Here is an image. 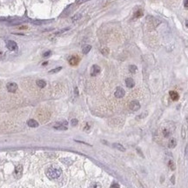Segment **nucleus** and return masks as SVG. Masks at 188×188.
I'll use <instances>...</instances> for the list:
<instances>
[{"instance_id": "obj_1", "label": "nucleus", "mask_w": 188, "mask_h": 188, "mask_svg": "<svg viewBox=\"0 0 188 188\" xmlns=\"http://www.w3.org/2000/svg\"><path fill=\"white\" fill-rule=\"evenodd\" d=\"M46 175L50 179H58L62 174V170L58 166H50L46 170Z\"/></svg>"}, {"instance_id": "obj_2", "label": "nucleus", "mask_w": 188, "mask_h": 188, "mask_svg": "<svg viewBox=\"0 0 188 188\" xmlns=\"http://www.w3.org/2000/svg\"><path fill=\"white\" fill-rule=\"evenodd\" d=\"M174 129H175V126H174L173 123L169 122V123H167L166 125H165V126L162 127V129H161V134H162V136L164 137V138L168 139L169 137L173 134Z\"/></svg>"}, {"instance_id": "obj_3", "label": "nucleus", "mask_w": 188, "mask_h": 188, "mask_svg": "<svg viewBox=\"0 0 188 188\" xmlns=\"http://www.w3.org/2000/svg\"><path fill=\"white\" fill-rule=\"evenodd\" d=\"M129 108L131 111L132 112H136V111H139L140 109V104L138 100H132L130 102L129 104Z\"/></svg>"}, {"instance_id": "obj_4", "label": "nucleus", "mask_w": 188, "mask_h": 188, "mask_svg": "<svg viewBox=\"0 0 188 188\" xmlns=\"http://www.w3.org/2000/svg\"><path fill=\"white\" fill-rule=\"evenodd\" d=\"M67 125H68V123L64 120V121L56 123L53 127L57 130H59V131H65V130H67Z\"/></svg>"}, {"instance_id": "obj_5", "label": "nucleus", "mask_w": 188, "mask_h": 188, "mask_svg": "<svg viewBox=\"0 0 188 188\" xmlns=\"http://www.w3.org/2000/svg\"><path fill=\"white\" fill-rule=\"evenodd\" d=\"M6 88H7L8 92H16V91L18 90L19 86H18V84H17L16 83L11 82V83H8V84H7Z\"/></svg>"}, {"instance_id": "obj_6", "label": "nucleus", "mask_w": 188, "mask_h": 188, "mask_svg": "<svg viewBox=\"0 0 188 188\" xmlns=\"http://www.w3.org/2000/svg\"><path fill=\"white\" fill-rule=\"evenodd\" d=\"M23 174V166L21 165H19L15 168V172H14V175L17 179H20L21 176Z\"/></svg>"}, {"instance_id": "obj_7", "label": "nucleus", "mask_w": 188, "mask_h": 188, "mask_svg": "<svg viewBox=\"0 0 188 188\" xmlns=\"http://www.w3.org/2000/svg\"><path fill=\"white\" fill-rule=\"evenodd\" d=\"M6 47L10 50H16L18 49V45L15 41L12 40H7L6 41Z\"/></svg>"}, {"instance_id": "obj_8", "label": "nucleus", "mask_w": 188, "mask_h": 188, "mask_svg": "<svg viewBox=\"0 0 188 188\" xmlns=\"http://www.w3.org/2000/svg\"><path fill=\"white\" fill-rule=\"evenodd\" d=\"M125 94H126V92H125V90L122 87H117V89L115 91V93H114L115 97L118 98H123L125 96Z\"/></svg>"}, {"instance_id": "obj_9", "label": "nucleus", "mask_w": 188, "mask_h": 188, "mask_svg": "<svg viewBox=\"0 0 188 188\" xmlns=\"http://www.w3.org/2000/svg\"><path fill=\"white\" fill-rule=\"evenodd\" d=\"M100 71H101V69H100V67L98 64L92 65V68H91V76H92V77L97 76L100 72Z\"/></svg>"}, {"instance_id": "obj_10", "label": "nucleus", "mask_w": 188, "mask_h": 188, "mask_svg": "<svg viewBox=\"0 0 188 188\" xmlns=\"http://www.w3.org/2000/svg\"><path fill=\"white\" fill-rule=\"evenodd\" d=\"M78 62H79V58L77 56H72L69 58V64L71 65H77L78 64Z\"/></svg>"}, {"instance_id": "obj_11", "label": "nucleus", "mask_w": 188, "mask_h": 188, "mask_svg": "<svg viewBox=\"0 0 188 188\" xmlns=\"http://www.w3.org/2000/svg\"><path fill=\"white\" fill-rule=\"evenodd\" d=\"M126 84L128 88H133L135 85V82L132 78H127L126 79Z\"/></svg>"}, {"instance_id": "obj_12", "label": "nucleus", "mask_w": 188, "mask_h": 188, "mask_svg": "<svg viewBox=\"0 0 188 188\" xmlns=\"http://www.w3.org/2000/svg\"><path fill=\"white\" fill-rule=\"evenodd\" d=\"M169 94H170L171 98H172L173 101H177V100L179 99V93H178L177 92H175V91H171Z\"/></svg>"}, {"instance_id": "obj_13", "label": "nucleus", "mask_w": 188, "mask_h": 188, "mask_svg": "<svg viewBox=\"0 0 188 188\" xmlns=\"http://www.w3.org/2000/svg\"><path fill=\"white\" fill-rule=\"evenodd\" d=\"M27 125L30 127H38L39 126V123L35 120V119H29L27 121Z\"/></svg>"}, {"instance_id": "obj_14", "label": "nucleus", "mask_w": 188, "mask_h": 188, "mask_svg": "<svg viewBox=\"0 0 188 188\" xmlns=\"http://www.w3.org/2000/svg\"><path fill=\"white\" fill-rule=\"evenodd\" d=\"M144 15V12H143V10L141 9H139L138 11H136L133 14V18L134 19H140L141 17Z\"/></svg>"}, {"instance_id": "obj_15", "label": "nucleus", "mask_w": 188, "mask_h": 188, "mask_svg": "<svg viewBox=\"0 0 188 188\" xmlns=\"http://www.w3.org/2000/svg\"><path fill=\"white\" fill-rule=\"evenodd\" d=\"M176 145H177V140H176L175 139L172 138V139L169 140V142H168V146H169V148H174Z\"/></svg>"}, {"instance_id": "obj_16", "label": "nucleus", "mask_w": 188, "mask_h": 188, "mask_svg": "<svg viewBox=\"0 0 188 188\" xmlns=\"http://www.w3.org/2000/svg\"><path fill=\"white\" fill-rule=\"evenodd\" d=\"M91 50H92V45H84L82 49V52L84 54H87V53H89V52Z\"/></svg>"}, {"instance_id": "obj_17", "label": "nucleus", "mask_w": 188, "mask_h": 188, "mask_svg": "<svg viewBox=\"0 0 188 188\" xmlns=\"http://www.w3.org/2000/svg\"><path fill=\"white\" fill-rule=\"evenodd\" d=\"M37 84H38V86L40 87V88H45L46 86V82L43 79H39V80L37 81Z\"/></svg>"}, {"instance_id": "obj_18", "label": "nucleus", "mask_w": 188, "mask_h": 188, "mask_svg": "<svg viewBox=\"0 0 188 188\" xmlns=\"http://www.w3.org/2000/svg\"><path fill=\"white\" fill-rule=\"evenodd\" d=\"M100 52H101V53L103 54V55L107 56V55L109 54V52H110V50H109L108 47H103V48L100 50Z\"/></svg>"}, {"instance_id": "obj_19", "label": "nucleus", "mask_w": 188, "mask_h": 188, "mask_svg": "<svg viewBox=\"0 0 188 188\" xmlns=\"http://www.w3.org/2000/svg\"><path fill=\"white\" fill-rule=\"evenodd\" d=\"M113 146H114L115 148H117L118 150L121 151H126V148H125L122 145H120V144H113Z\"/></svg>"}, {"instance_id": "obj_20", "label": "nucleus", "mask_w": 188, "mask_h": 188, "mask_svg": "<svg viewBox=\"0 0 188 188\" xmlns=\"http://www.w3.org/2000/svg\"><path fill=\"white\" fill-rule=\"evenodd\" d=\"M186 126L185 125H184L183 126H182V130H181V136H182V139H185V135H186Z\"/></svg>"}, {"instance_id": "obj_21", "label": "nucleus", "mask_w": 188, "mask_h": 188, "mask_svg": "<svg viewBox=\"0 0 188 188\" xmlns=\"http://www.w3.org/2000/svg\"><path fill=\"white\" fill-rule=\"evenodd\" d=\"M137 70H138V68H137V66L134 65V64H131V65L129 66V71H130V72H132V73H135V72H137Z\"/></svg>"}, {"instance_id": "obj_22", "label": "nucleus", "mask_w": 188, "mask_h": 188, "mask_svg": "<svg viewBox=\"0 0 188 188\" xmlns=\"http://www.w3.org/2000/svg\"><path fill=\"white\" fill-rule=\"evenodd\" d=\"M89 188H102L101 187V185L99 183H97V182H93L90 185Z\"/></svg>"}, {"instance_id": "obj_23", "label": "nucleus", "mask_w": 188, "mask_h": 188, "mask_svg": "<svg viewBox=\"0 0 188 188\" xmlns=\"http://www.w3.org/2000/svg\"><path fill=\"white\" fill-rule=\"evenodd\" d=\"M168 166L172 169V170H175V163H174V161L173 160H169L168 161Z\"/></svg>"}, {"instance_id": "obj_24", "label": "nucleus", "mask_w": 188, "mask_h": 188, "mask_svg": "<svg viewBox=\"0 0 188 188\" xmlns=\"http://www.w3.org/2000/svg\"><path fill=\"white\" fill-rule=\"evenodd\" d=\"M81 17H82V15L80 14V13H77V14H75L72 18V21H77V20H79L80 19H81Z\"/></svg>"}, {"instance_id": "obj_25", "label": "nucleus", "mask_w": 188, "mask_h": 188, "mask_svg": "<svg viewBox=\"0 0 188 188\" xmlns=\"http://www.w3.org/2000/svg\"><path fill=\"white\" fill-rule=\"evenodd\" d=\"M61 161L64 163V164H66V165H71V164H72V159H61Z\"/></svg>"}, {"instance_id": "obj_26", "label": "nucleus", "mask_w": 188, "mask_h": 188, "mask_svg": "<svg viewBox=\"0 0 188 188\" xmlns=\"http://www.w3.org/2000/svg\"><path fill=\"white\" fill-rule=\"evenodd\" d=\"M61 70H62V67H58V68H55V69L50 70L49 72H50V73H56V72H58L61 71Z\"/></svg>"}, {"instance_id": "obj_27", "label": "nucleus", "mask_w": 188, "mask_h": 188, "mask_svg": "<svg viewBox=\"0 0 188 188\" xmlns=\"http://www.w3.org/2000/svg\"><path fill=\"white\" fill-rule=\"evenodd\" d=\"M78 121L77 118H73V119H72V121H71V124H72V126H76L78 125Z\"/></svg>"}, {"instance_id": "obj_28", "label": "nucleus", "mask_w": 188, "mask_h": 188, "mask_svg": "<svg viewBox=\"0 0 188 188\" xmlns=\"http://www.w3.org/2000/svg\"><path fill=\"white\" fill-rule=\"evenodd\" d=\"M50 54H52V52H50V50H48V52H45V53L43 54V57H44V58H47V57H49Z\"/></svg>"}, {"instance_id": "obj_29", "label": "nucleus", "mask_w": 188, "mask_h": 188, "mask_svg": "<svg viewBox=\"0 0 188 188\" xmlns=\"http://www.w3.org/2000/svg\"><path fill=\"white\" fill-rule=\"evenodd\" d=\"M86 1H88V0H77L76 3L78 5H81V4H84V2H86Z\"/></svg>"}, {"instance_id": "obj_30", "label": "nucleus", "mask_w": 188, "mask_h": 188, "mask_svg": "<svg viewBox=\"0 0 188 188\" xmlns=\"http://www.w3.org/2000/svg\"><path fill=\"white\" fill-rule=\"evenodd\" d=\"M111 188H119V185L118 183H113L111 185Z\"/></svg>"}, {"instance_id": "obj_31", "label": "nucleus", "mask_w": 188, "mask_h": 188, "mask_svg": "<svg viewBox=\"0 0 188 188\" xmlns=\"http://www.w3.org/2000/svg\"><path fill=\"white\" fill-rule=\"evenodd\" d=\"M184 6L186 7V8L188 7V0H185L184 1Z\"/></svg>"}, {"instance_id": "obj_32", "label": "nucleus", "mask_w": 188, "mask_h": 188, "mask_svg": "<svg viewBox=\"0 0 188 188\" xmlns=\"http://www.w3.org/2000/svg\"><path fill=\"white\" fill-rule=\"evenodd\" d=\"M89 129H90V126H89L88 124H86V127H85V128H84V130L87 132V131H88Z\"/></svg>"}, {"instance_id": "obj_33", "label": "nucleus", "mask_w": 188, "mask_h": 188, "mask_svg": "<svg viewBox=\"0 0 188 188\" xmlns=\"http://www.w3.org/2000/svg\"><path fill=\"white\" fill-rule=\"evenodd\" d=\"M3 34H5V31L2 28H0V35H3Z\"/></svg>"}, {"instance_id": "obj_34", "label": "nucleus", "mask_w": 188, "mask_h": 188, "mask_svg": "<svg viewBox=\"0 0 188 188\" xmlns=\"http://www.w3.org/2000/svg\"><path fill=\"white\" fill-rule=\"evenodd\" d=\"M75 93H76V95H78V88H75Z\"/></svg>"}, {"instance_id": "obj_35", "label": "nucleus", "mask_w": 188, "mask_h": 188, "mask_svg": "<svg viewBox=\"0 0 188 188\" xmlns=\"http://www.w3.org/2000/svg\"><path fill=\"white\" fill-rule=\"evenodd\" d=\"M185 26H186V27L188 28V19H187V20L185 21Z\"/></svg>"}, {"instance_id": "obj_36", "label": "nucleus", "mask_w": 188, "mask_h": 188, "mask_svg": "<svg viewBox=\"0 0 188 188\" xmlns=\"http://www.w3.org/2000/svg\"><path fill=\"white\" fill-rule=\"evenodd\" d=\"M50 1H52V2H56V1H58V0H50Z\"/></svg>"}, {"instance_id": "obj_37", "label": "nucleus", "mask_w": 188, "mask_h": 188, "mask_svg": "<svg viewBox=\"0 0 188 188\" xmlns=\"http://www.w3.org/2000/svg\"><path fill=\"white\" fill-rule=\"evenodd\" d=\"M48 64V63H47V62H45V63H44V64H44V65H45V64Z\"/></svg>"}]
</instances>
